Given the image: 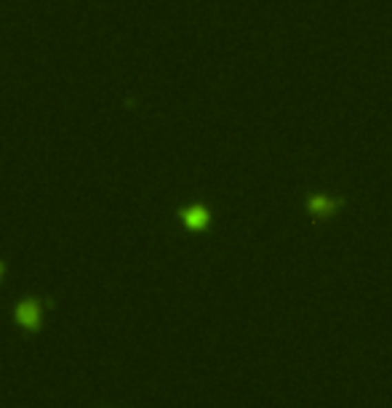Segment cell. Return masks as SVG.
<instances>
[{
  "label": "cell",
  "mask_w": 392,
  "mask_h": 408,
  "mask_svg": "<svg viewBox=\"0 0 392 408\" xmlns=\"http://www.w3.org/2000/svg\"><path fill=\"white\" fill-rule=\"evenodd\" d=\"M17 320H19L27 331H35V328L41 326V305L32 302V299L21 302V305L17 307Z\"/></svg>",
  "instance_id": "obj_1"
},
{
  "label": "cell",
  "mask_w": 392,
  "mask_h": 408,
  "mask_svg": "<svg viewBox=\"0 0 392 408\" xmlns=\"http://www.w3.org/2000/svg\"><path fill=\"white\" fill-rule=\"evenodd\" d=\"M339 205H342V201H336V198H329V195H312L310 201H307V211H310L315 219H323V216H331Z\"/></svg>",
  "instance_id": "obj_2"
},
{
  "label": "cell",
  "mask_w": 392,
  "mask_h": 408,
  "mask_svg": "<svg viewBox=\"0 0 392 408\" xmlns=\"http://www.w3.org/2000/svg\"><path fill=\"white\" fill-rule=\"evenodd\" d=\"M182 222H185L189 229H203L208 225V211L203 205H189L182 211Z\"/></svg>",
  "instance_id": "obj_3"
},
{
  "label": "cell",
  "mask_w": 392,
  "mask_h": 408,
  "mask_svg": "<svg viewBox=\"0 0 392 408\" xmlns=\"http://www.w3.org/2000/svg\"><path fill=\"white\" fill-rule=\"evenodd\" d=\"M0 272H3V265H0Z\"/></svg>",
  "instance_id": "obj_4"
}]
</instances>
